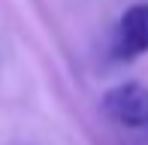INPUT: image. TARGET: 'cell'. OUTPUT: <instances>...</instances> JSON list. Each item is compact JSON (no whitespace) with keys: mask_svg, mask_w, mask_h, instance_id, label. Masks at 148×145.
Wrapping results in <instances>:
<instances>
[{"mask_svg":"<svg viewBox=\"0 0 148 145\" xmlns=\"http://www.w3.org/2000/svg\"><path fill=\"white\" fill-rule=\"evenodd\" d=\"M115 51L121 61L148 55V3H133L121 12L115 27Z\"/></svg>","mask_w":148,"mask_h":145,"instance_id":"obj_2","label":"cell"},{"mask_svg":"<svg viewBox=\"0 0 148 145\" xmlns=\"http://www.w3.org/2000/svg\"><path fill=\"white\" fill-rule=\"evenodd\" d=\"M103 112L130 130H148V85L118 82L103 94Z\"/></svg>","mask_w":148,"mask_h":145,"instance_id":"obj_1","label":"cell"}]
</instances>
